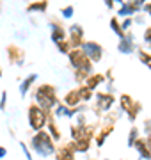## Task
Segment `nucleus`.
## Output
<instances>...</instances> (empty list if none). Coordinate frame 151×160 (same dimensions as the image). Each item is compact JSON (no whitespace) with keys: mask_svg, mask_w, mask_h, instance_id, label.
<instances>
[{"mask_svg":"<svg viewBox=\"0 0 151 160\" xmlns=\"http://www.w3.org/2000/svg\"><path fill=\"white\" fill-rule=\"evenodd\" d=\"M30 148L34 149L36 155H39L43 158H48V157H52V155L57 153L55 141L52 139V135L46 130L36 132L34 135H32V139H30Z\"/></svg>","mask_w":151,"mask_h":160,"instance_id":"nucleus-1","label":"nucleus"},{"mask_svg":"<svg viewBox=\"0 0 151 160\" xmlns=\"http://www.w3.org/2000/svg\"><path fill=\"white\" fill-rule=\"evenodd\" d=\"M34 103L39 105L43 110H46V112L52 114V110L59 105L55 87L50 86V84H41V86H37V89L34 91Z\"/></svg>","mask_w":151,"mask_h":160,"instance_id":"nucleus-2","label":"nucleus"},{"mask_svg":"<svg viewBox=\"0 0 151 160\" xmlns=\"http://www.w3.org/2000/svg\"><path fill=\"white\" fill-rule=\"evenodd\" d=\"M48 116H50V112L43 110L39 105H36V103H32V105L29 107V110H27L29 125H30V128H32L34 132H41V130H45V128H46Z\"/></svg>","mask_w":151,"mask_h":160,"instance_id":"nucleus-3","label":"nucleus"},{"mask_svg":"<svg viewBox=\"0 0 151 160\" xmlns=\"http://www.w3.org/2000/svg\"><path fill=\"white\" fill-rule=\"evenodd\" d=\"M80 50L84 52V55L94 64H98L100 61L103 59V48H101V45L96 43V41H85V43L82 45Z\"/></svg>","mask_w":151,"mask_h":160,"instance_id":"nucleus-4","label":"nucleus"},{"mask_svg":"<svg viewBox=\"0 0 151 160\" xmlns=\"http://www.w3.org/2000/svg\"><path fill=\"white\" fill-rule=\"evenodd\" d=\"M68 41H70V45L73 50H76V48H82V45L85 43V39H84V29H82V25H78V23H73V25H70L68 27Z\"/></svg>","mask_w":151,"mask_h":160,"instance_id":"nucleus-5","label":"nucleus"},{"mask_svg":"<svg viewBox=\"0 0 151 160\" xmlns=\"http://www.w3.org/2000/svg\"><path fill=\"white\" fill-rule=\"evenodd\" d=\"M96 109L98 112H107V110L112 109V105L116 103V98L114 94H109V92H98L96 91Z\"/></svg>","mask_w":151,"mask_h":160,"instance_id":"nucleus-6","label":"nucleus"},{"mask_svg":"<svg viewBox=\"0 0 151 160\" xmlns=\"http://www.w3.org/2000/svg\"><path fill=\"white\" fill-rule=\"evenodd\" d=\"M50 38H52L53 45L57 46L59 43L68 39V30L64 29L59 22H50Z\"/></svg>","mask_w":151,"mask_h":160,"instance_id":"nucleus-7","label":"nucleus"},{"mask_svg":"<svg viewBox=\"0 0 151 160\" xmlns=\"http://www.w3.org/2000/svg\"><path fill=\"white\" fill-rule=\"evenodd\" d=\"M117 50L124 53V55H130V53H135L137 52V45H135V38L132 32H126L124 36V39L119 41V45H117Z\"/></svg>","mask_w":151,"mask_h":160,"instance_id":"nucleus-8","label":"nucleus"},{"mask_svg":"<svg viewBox=\"0 0 151 160\" xmlns=\"http://www.w3.org/2000/svg\"><path fill=\"white\" fill-rule=\"evenodd\" d=\"M139 12H140V9L135 6L132 0H124V4L119 7V11H117L116 16L121 18V20H123V18H135Z\"/></svg>","mask_w":151,"mask_h":160,"instance_id":"nucleus-9","label":"nucleus"},{"mask_svg":"<svg viewBox=\"0 0 151 160\" xmlns=\"http://www.w3.org/2000/svg\"><path fill=\"white\" fill-rule=\"evenodd\" d=\"M7 53H9V62L14 66H23L25 62V52L16 45L7 46Z\"/></svg>","mask_w":151,"mask_h":160,"instance_id":"nucleus-10","label":"nucleus"},{"mask_svg":"<svg viewBox=\"0 0 151 160\" xmlns=\"http://www.w3.org/2000/svg\"><path fill=\"white\" fill-rule=\"evenodd\" d=\"M62 103L64 105H68L70 109H76V107H80L82 103V96H80V91H78V87L76 89H71L64 94L62 98Z\"/></svg>","mask_w":151,"mask_h":160,"instance_id":"nucleus-11","label":"nucleus"},{"mask_svg":"<svg viewBox=\"0 0 151 160\" xmlns=\"http://www.w3.org/2000/svg\"><path fill=\"white\" fill-rule=\"evenodd\" d=\"M68 61H70V66L73 69H80L82 64L87 61V57L84 55V52H82L80 48H76V50H71L70 53H68Z\"/></svg>","mask_w":151,"mask_h":160,"instance_id":"nucleus-12","label":"nucleus"},{"mask_svg":"<svg viewBox=\"0 0 151 160\" xmlns=\"http://www.w3.org/2000/svg\"><path fill=\"white\" fill-rule=\"evenodd\" d=\"M134 148L137 149V153L140 155V160H151V149L148 148L146 137H139V141L135 142Z\"/></svg>","mask_w":151,"mask_h":160,"instance_id":"nucleus-13","label":"nucleus"},{"mask_svg":"<svg viewBox=\"0 0 151 160\" xmlns=\"http://www.w3.org/2000/svg\"><path fill=\"white\" fill-rule=\"evenodd\" d=\"M105 80H107V78H105V75H101V73H93L87 80H85V86H87L91 91L96 92V89H98L101 84H105Z\"/></svg>","mask_w":151,"mask_h":160,"instance_id":"nucleus-14","label":"nucleus"},{"mask_svg":"<svg viewBox=\"0 0 151 160\" xmlns=\"http://www.w3.org/2000/svg\"><path fill=\"white\" fill-rule=\"evenodd\" d=\"M48 9V0H34V2H30L29 6H27V12H46Z\"/></svg>","mask_w":151,"mask_h":160,"instance_id":"nucleus-15","label":"nucleus"},{"mask_svg":"<svg viewBox=\"0 0 151 160\" xmlns=\"http://www.w3.org/2000/svg\"><path fill=\"white\" fill-rule=\"evenodd\" d=\"M46 132L52 135V139L57 142V141H61V132H59V128H57V123H55V119H53V116L50 114L48 116V123H46Z\"/></svg>","mask_w":151,"mask_h":160,"instance_id":"nucleus-16","label":"nucleus"},{"mask_svg":"<svg viewBox=\"0 0 151 160\" xmlns=\"http://www.w3.org/2000/svg\"><path fill=\"white\" fill-rule=\"evenodd\" d=\"M36 80H37V75L36 73H30L25 80H22V84H20V96L25 98V94L30 91V87H32V84H34Z\"/></svg>","mask_w":151,"mask_h":160,"instance_id":"nucleus-17","label":"nucleus"},{"mask_svg":"<svg viewBox=\"0 0 151 160\" xmlns=\"http://www.w3.org/2000/svg\"><path fill=\"white\" fill-rule=\"evenodd\" d=\"M91 141L93 139H89V137H80V139H76V141H73L76 153H87L89 148H91Z\"/></svg>","mask_w":151,"mask_h":160,"instance_id":"nucleus-18","label":"nucleus"},{"mask_svg":"<svg viewBox=\"0 0 151 160\" xmlns=\"http://www.w3.org/2000/svg\"><path fill=\"white\" fill-rule=\"evenodd\" d=\"M110 29H112V32H114V34H116L119 39H124L126 32L123 30L121 22H119V18H117V16H112V18H110Z\"/></svg>","mask_w":151,"mask_h":160,"instance_id":"nucleus-19","label":"nucleus"},{"mask_svg":"<svg viewBox=\"0 0 151 160\" xmlns=\"http://www.w3.org/2000/svg\"><path fill=\"white\" fill-rule=\"evenodd\" d=\"M112 132H114V126H103V128H101V132L96 135V146H98V148L103 146L105 141H107V137L110 135Z\"/></svg>","mask_w":151,"mask_h":160,"instance_id":"nucleus-20","label":"nucleus"},{"mask_svg":"<svg viewBox=\"0 0 151 160\" xmlns=\"http://www.w3.org/2000/svg\"><path fill=\"white\" fill-rule=\"evenodd\" d=\"M135 103L137 102H135L130 94H121V96H119V105H121V109L124 110V112H128L130 109H134Z\"/></svg>","mask_w":151,"mask_h":160,"instance_id":"nucleus-21","label":"nucleus"},{"mask_svg":"<svg viewBox=\"0 0 151 160\" xmlns=\"http://www.w3.org/2000/svg\"><path fill=\"white\" fill-rule=\"evenodd\" d=\"M137 141H139V128H137V126H132L130 132H128V139H126L128 148H134Z\"/></svg>","mask_w":151,"mask_h":160,"instance_id":"nucleus-22","label":"nucleus"},{"mask_svg":"<svg viewBox=\"0 0 151 160\" xmlns=\"http://www.w3.org/2000/svg\"><path fill=\"white\" fill-rule=\"evenodd\" d=\"M78 91H80V96H82V102H91V100H93L94 98V91H91V89H89L87 86H85V84H82L80 87H78Z\"/></svg>","mask_w":151,"mask_h":160,"instance_id":"nucleus-23","label":"nucleus"},{"mask_svg":"<svg viewBox=\"0 0 151 160\" xmlns=\"http://www.w3.org/2000/svg\"><path fill=\"white\" fill-rule=\"evenodd\" d=\"M140 109H142V105H140V103L137 102V103H135L134 109H130V110L126 112V118H128V121H130V123H135V119H137V116H139Z\"/></svg>","mask_w":151,"mask_h":160,"instance_id":"nucleus-24","label":"nucleus"},{"mask_svg":"<svg viewBox=\"0 0 151 160\" xmlns=\"http://www.w3.org/2000/svg\"><path fill=\"white\" fill-rule=\"evenodd\" d=\"M137 55H139V59L142 61V62L148 66V68L151 69V53L149 52H146V50H139L137 52Z\"/></svg>","mask_w":151,"mask_h":160,"instance_id":"nucleus-25","label":"nucleus"},{"mask_svg":"<svg viewBox=\"0 0 151 160\" xmlns=\"http://www.w3.org/2000/svg\"><path fill=\"white\" fill-rule=\"evenodd\" d=\"M57 50L61 52V53H64V55H68L73 48H71V45H70V41L66 39V41H62V43H59L57 45Z\"/></svg>","mask_w":151,"mask_h":160,"instance_id":"nucleus-26","label":"nucleus"},{"mask_svg":"<svg viewBox=\"0 0 151 160\" xmlns=\"http://www.w3.org/2000/svg\"><path fill=\"white\" fill-rule=\"evenodd\" d=\"M73 12H75V7L73 6H66L61 9V16L66 18V20H70V18H73Z\"/></svg>","mask_w":151,"mask_h":160,"instance_id":"nucleus-27","label":"nucleus"},{"mask_svg":"<svg viewBox=\"0 0 151 160\" xmlns=\"http://www.w3.org/2000/svg\"><path fill=\"white\" fill-rule=\"evenodd\" d=\"M134 18H123L121 20V27L124 32H130V29H132V25H134Z\"/></svg>","mask_w":151,"mask_h":160,"instance_id":"nucleus-28","label":"nucleus"},{"mask_svg":"<svg viewBox=\"0 0 151 160\" xmlns=\"http://www.w3.org/2000/svg\"><path fill=\"white\" fill-rule=\"evenodd\" d=\"M20 148H22V151H23L25 158H27V160H34V157H32V153H30L29 146H27V144H25L23 141H20Z\"/></svg>","mask_w":151,"mask_h":160,"instance_id":"nucleus-29","label":"nucleus"},{"mask_svg":"<svg viewBox=\"0 0 151 160\" xmlns=\"http://www.w3.org/2000/svg\"><path fill=\"white\" fill-rule=\"evenodd\" d=\"M142 39H144V45L148 46V48H151V27H148V29L144 30V36H142Z\"/></svg>","mask_w":151,"mask_h":160,"instance_id":"nucleus-30","label":"nucleus"},{"mask_svg":"<svg viewBox=\"0 0 151 160\" xmlns=\"http://www.w3.org/2000/svg\"><path fill=\"white\" fill-rule=\"evenodd\" d=\"M6 109H7V91H2V94H0V110L4 112Z\"/></svg>","mask_w":151,"mask_h":160,"instance_id":"nucleus-31","label":"nucleus"},{"mask_svg":"<svg viewBox=\"0 0 151 160\" xmlns=\"http://www.w3.org/2000/svg\"><path fill=\"white\" fill-rule=\"evenodd\" d=\"M134 22L137 23V25H144L146 23V16H144V12H139L137 16L134 18Z\"/></svg>","mask_w":151,"mask_h":160,"instance_id":"nucleus-32","label":"nucleus"},{"mask_svg":"<svg viewBox=\"0 0 151 160\" xmlns=\"http://www.w3.org/2000/svg\"><path fill=\"white\" fill-rule=\"evenodd\" d=\"M144 132H146V135H149L151 133V119H144Z\"/></svg>","mask_w":151,"mask_h":160,"instance_id":"nucleus-33","label":"nucleus"},{"mask_svg":"<svg viewBox=\"0 0 151 160\" xmlns=\"http://www.w3.org/2000/svg\"><path fill=\"white\" fill-rule=\"evenodd\" d=\"M142 12H144V14H148V16H151V2H149V4H146V6L142 7Z\"/></svg>","mask_w":151,"mask_h":160,"instance_id":"nucleus-34","label":"nucleus"},{"mask_svg":"<svg viewBox=\"0 0 151 160\" xmlns=\"http://www.w3.org/2000/svg\"><path fill=\"white\" fill-rule=\"evenodd\" d=\"M103 2H105V6L109 7V9H110V11H112V9H114V4H116V2H114V0H103Z\"/></svg>","mask_w":151,"mask_h":160,"instance_id":"nucleus-35","label":"nucleus"},{"mask_svg":"<svg viewBox=\"0 0 151 160\" xmlns=\"http://www.w3.org/2000/svg\"><path fill=\"white\" fill-rule=\"evenodd\" d=\"M6 155H7V148L6 146H0V158H4Z\"/></svg>","mask_w":151,"mask_h":160,"instance_id":"nucleus-36","label":"nucleus"},{"mask_svg":"<svg viewBox=\"0 0 151 160\" xmlns=\"http://www.w3.org/2000/svg\"><path fill=\"white\" fill-rule=\"evenodd\" d=\"M146 142H148V148L151 149V133L149 135H146Z\"/></svg>","mask_w":151,"mask_h":160,"instance_id":"nucleus-37","label":"nucleus"},{"mask_svg":"<svg viewBox=\"0 0 151 160\" xmlns=\"http://www.w3.org/2000/svg\"><path fill=\"white\" fill-rule=\"evenodd\" d=\"M114 2H116V4H119V6H123V4H124V0H114Z\"/></svg>","mask_w":151,"mask_h":160,"instance_id":"nucleus-38","label":"nucleus"},{"mask_svg":"<svg viewBox=\"0 0 151 160\" xmlns=\"http://www.w3.org/2000/svg\"><path fill=\"white\" fill-rule=\"evenodd\" d=\"M149 2H151V0H144V4H149Z\"/></svg>","mask_w":151,"mask_h":160,"instance_id":"nucleus-39","label":"nucleus"},{"mask_svg":"<svg viewBox=\"0 0 151 160\" xmlns=\"http://www.w3.org/2000/svg\"><path fill=\"white\" fill-rule=\"evenodd\" d=\"M0 78H2V68H0Z\"/></svg>","mask_w":151,"mask_h":160,"instance_id":"nucleus-40","label":"nucleus"},{"mask_svg":"<svg viewBox=\"0 0 151 160\" xmlns=\"http://www.w3.org/2000/svg\"><path fill=\"white\" fill-rule=\"evenodd\" d=\"M105 160H110V158H105Z\"/></svg>","mask_w":151,"mask_h":160,"instance_id":"nucleus-41","label":"nucleus"},{"mask_svg":"<svg viewBox=\"0 0 151 160\" xmlns=\"http://www.w3.org/2000/svg\"><path fill=\"white\" fill-rule=\"evenodd\" d=\"M149 52H151V48H149Z\"/></svg>","mask_w":151,"mask_h":160,"instance_id":"nucleus-42","label":"nucleus"}]
</instances>
